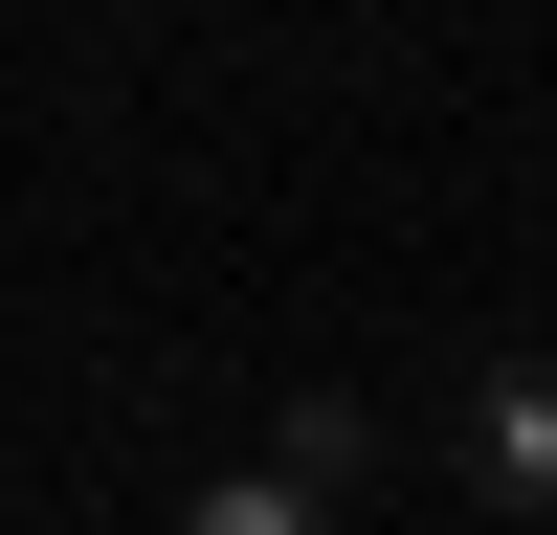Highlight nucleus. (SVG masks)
<instances>
[{
	"label": "nucleus",
	"instance_id": "nucleus-1",
	"mask_svg": "<svg viewBox=\"0 0 557 535\" xmlns=\"http://www.w3.org/2000/svg\"><path fill=\"white\" fill-rule=\"evenodd\" d=\"M469 469L513 490V513H557V357H513V380L469 401Z\"/></svg>",
	"mask_w": 557,
	"mask_h": 535
},
{
	"label": "nucleus",
	"instance_id": "nucleus-2",
	"mask_svg": "<svg viewBox=\"0 0 557 535\" xmlns=\"http://www.w3.org/2000/svg\"><path fill=\"white\" fill-rule=\"evenodd\" d=\"M178 535H357V490H312V469H223Z\"/></svg>",
	"mask_w": 557,
	"mask_h": 535
},
{
	"label": "nucleus",
	"instance_id": "nucleus-3",
	"mask_svg": "<svg viewBox=\"0 0 557 535\" xmlns=\"http://www.w3.org/2000/svg\"><path fill=\"white\" fill-rule=\"evenodd\" d=\"M268 469H312V490H357V469H380V424H357V401H290V424H268Z\"/></svg>",
	"mask_w": 557,
	"mask_h": 535
}]
</instances>
